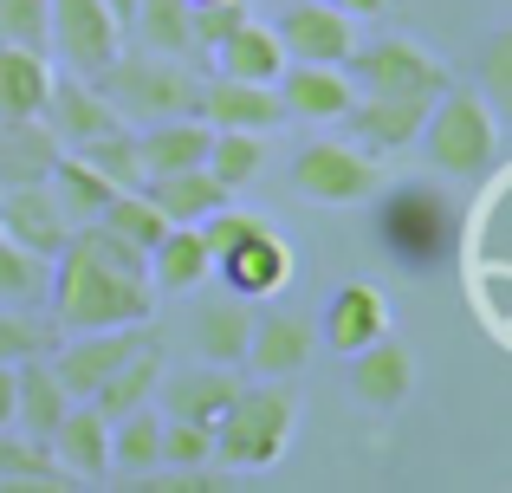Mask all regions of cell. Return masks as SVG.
I'll return each instance as SVG.
<instances>
[{
    "label": "cell",
    "instance_id": "obj_1",
    "mask_svg": "<svg viewBox=\"0 0 512 493\" xmlns=\"http://www.w3.org/2000/svg\"><path fill=\"white\" fill-rule=\"evenodd\" d=\"M52 325L59 331H104V325H143L156 312L150 253L111 234L104 221L72 228V241L52 253Z\"/></svg>",
    "mask_w": 512,
    "mask_h": 493
},
{
    "label": "cell",
    "instance_id": "obj_2",
    "mask_svg": "<svg viewBox=\"0 0 512 493\" xmlns=\"http://www.w3.org/2000/svg\"><path fill=\"white\" fill-rule=\"evenodd\" d=\"M422 156L435 163V176L448 182H480L487 169H500V117L480 98V85H441L428 104L422 130H415Z\"/></svg>",
    "mask_w": 512,
    "mask_h": 493
},
{
    "label": "cell",
    "instance_id": "obj_3",
    "mask_svg": "<svg viewBox=\"0 0 512 493\" xmlns=\"http://www.w3.org/2000/svg\"><path fill=\"white\" fill-rule=\"evenodd\" d=\"M376 234H383L389 260L415 266V273H435L441 260H454V247H467V215L435 189V182H402V189H376Z\"/></svg>",
    "mask_w": 512,
    "mask_h": 493
},
{
    "label": "cell",
    "instance_id": "obj_4",
    "mask_svg": "<svg viewBox=\"0 0 512 493\" xmlns=\"http://www.w3.org/2000/svg\"><path fill=\"white\" fill-rule=\"evenodd\" d=\"M292 429H299V396L286 390V377H266L260 390L240 383L234 409L214 422V461L227 474H266L292 448Z\"/></svg>",
    "mask_w": 512,
    "mask_h": 493
},
{
    "label": "cell",
    "instance_id": "obj_5",
    "mask_svg": "<svg viewBox=\"0 0 512 493\" xmlns=\"http://www.w3.org/2000/svg\"><path fill=\"white\" fill-rule=\"evenodd\" d=\"M91 85L104 91V104L117 111V124L143 130V124H163V117H195V98H201V78L182 72V59H163V52H124L104 65Z\"/></svg>",
    "mask_w": 512,
    "mask_h": 493
},
{
    "label": "cell",
    "instance_id": "obj_6",
    "mask_svg": "<svg viewBox=\"0 0 512 493\" xmlns=\"http://www.w3.org/2000/svg\"><path fill=\"white\" fill-rule=\"evenodd\" d=\"M383 156H370L363 143H305L292 156V189L312 195L325 208H357L383 189Z\"/></svg>",
    "mask_w": 512,
    "mask_h": 493
},
{
    "label": "cell",
    "instance_id": "obj_7",
    "mask_svg": "<svg viewBox=\"0 0 512 493\" xmlns=\"http://www.w3.org/2000/svg\"><path fill=\"white\" fill-rule=\"evenodd\" d=\"M46 46L65 72L98 78L124 46V26L111 20L104 0H46Z\"/></svg>",
    "mask_w": 512,
    "mask_h": 493
},
{
    "label": "cell",
    "instance_id": "obj_8",
    "mask_svg": "<svg viewBox=\"0 0 512 493\" xmlns=\"http://www.w3.org/2000/svg\"><path fill=\"white\" fill-rule=\"evenodd\" d=\"M344 72L357 78V91H422V98H435L448 85L441 52H428L422 39H370L344 59Z\"/></svg>",
    "mask_w": 512,
    "mask_h": 493
},
{
    "label": "cell",
    "instance_id": "obj_9",
    "mask_svg": "<svg viewBox=\"0 0 512 493\" xmlns=\"http://www.w3.org/2000/svg\"><path fill=\"white\" fill-rule=\"evenodd\" d=\"M150 338H156V331H143V325L72 331V344H65V351H52V377H59V390L72 396V403H85V396L98 390V383L111 377V370L124 364V357H137Z\"/></svg>",
    "mask_w": 512,
    "mask_h": 493
},
{
    "label": "cell",
    "instance_id": "obj_10",
    "mask_svg": "<svg viewBox=\"0 0 512 493\" xmlns=\"http://www.w3.org/2000/svg\"><path fill=\"white\" fill-rule=\"evenodd\" d=\"M428 104L435 98H422V91H357V104H350L338 124L350 130V143H363L370 156H396V150L415 143Z\"/></svg>",
    "mask_w": 512,
    "mask_h": 493
},
{
    "label": "cell",
    "instance_id": "obj_11",
    "mask_svg": "<svg viewBox=\"0 0 512 493\" xmlns=\"http://www.w3.org/2000/svg\"><path fill=\"white\" fill-rule=\"evenodd\" d=\"M273 33L286 46V59H312V65H344L357 52V20L331 0H292Z\"/></svg>",
    "mask_w": 512,
    "mask_h": 493
},
{
    "label": "cell",
    "instance_id": "obj_12",
    "mask_svg": "<svg viewBox=\"0 0 512 493\" xmlns=\"http://www.w3.org/2000/svg\"><path fill=\"white\" fill-rule=\"evenodd\" d=\"M214 266H221V279H227V286H234L247 305L279 299V292H286L292 279H299V253L286 247V234H279L273 221H266L260 234H247V241H240L234 253H221Z\"/></svg>",
    "mask_w": 512,
    "mask_h": 493
},
{
    "label": "cell",
    "instance_id": "obj_13",
    "mask_svg": "<svg viewBox=\"0 0 512 493\" xmlns=\"http://www.w3.org/2000/svg\"><path fill=\"white\" fill-rule=\"evenodd\" d=\"M415 390V351L409 344H396L383 331V338H370L363 351H350V396H357L363 409H402Z\"/></svg>",
    "mask_w": 512,
    "mask_h": 493
},
{
    "label": "cell",
    "instance_id": "obj_14",
    "mask_svg": "<svg viewBox=\"0 0 512 493\" xmlns=\"http://www.w3.org/2000/svg\"><path fill=\"white\" fill-rule=\"evenodd\" d=\"M279 104H286V117H305V124H338L350 104H357V78H350L344 65L286 59V72H279Z\"/></svg>",
    "mask_w": 512,
    "mask_h": 493
},
{
    "label": "cell",
    "instance_id": "obj_15",
    "mask_svg": "<svg viewBox=\"0 0 512 493\" xmlns=\"http://www.w3.org/2000/svg\"><path fill=\"white\" fill-rule=\"evenodd\" d=\"M195 117L208 130H279L286 124V104H279V85H247V78H221L214 72V85H201L195 98Z\"/></svg>",
    "mask_w": 512,
    "mask_h": 493
},
{
    "label": "cell",
    "instance_id": "obj_16",
    "mask_svg": "<svg viewBox=\"0 0 512 493\" xmlns=\"http://www.w3.org/2000/svg\"><path fill=\"white\" fill-rule=\"evenodd\" d=\"M0 234H7L13 247L52 260V253L72 241V221H65L59 195H52L46 182H26V189H0Z\"/></svg>",
    "mask_w": 512,
    "mask_h": 493
},
{
    "label": "cell",
    "instance_id": "obj_17",
    "mask_svg": "<svg viewBox=\"0 0 512 493\" xmlns=\"http://www.w3.org/2000/svg\"><path fill=\"white\" fill-rule=\"evenodd\" d=\"M46 130L65 143V150H78V143H91L98 130H117V111L104 104V91L91 85V78H78V72H52V85H46Z\"/></svg>",
    "mask_w": 512,
    "mask_h": 493
},
{
    "label": "cell",
    "instance_id": "obj_18",
    "mask_svg": "<svg viewBox=\"0 0 512 493\" xmlns=\"http://www.w3.org/2000/svg\"><path fill=\"white\" fill-rule=\"evenodd\" d=\"M46 448H52V461L72 474V487H91V481H104V474H111V422H104L91 403H72V409H65L59 429L46 435Z\"/></svg>",
    "mask_w": 512,
    "mask_h": 493
},
{
    "label": "cell",
    "instance_id": "obj_19",
    "mask_svg": "<svg viewBox=\"0 0 512 493\" xmlns=\"http://www.w3.org/2000/svg\"><path fill=\"white\" fill-rule=\"evenodd\" d=\"M389 318H396V312H389V292L370 286V279H350V286H338L331 305H325V344L338 357H350V351H363L370 338H383Z\"/></svg>",
    "mask_w": 512,
    "mask_h": 493
},
{
    "label": "cell",
    "instance_id": "obj_20",
    "mask_svg": "<svg viewBox=\"0 0 512 493\" xmlns=\"http://www.w3.org/2000/svg\"><path fill=\"white\" fill-rule=\"evenodd\" d=\"M208 59H214L221 78H247V85H279V72H286V46H279V33L266 20H253V13L221 39V46H208Z\"/></svg>",
    "mask_w": 512,
    "mask_h": 493
},
{
    "label": "cell",
    "instance_id": "obj_21",
    "mask_svg": "<svg viewBox=\"0 0 512 493\" xmlns=\"http://www.w3.org/2000/svg\"><path fill=\"white\" fill-rule=\"evenodd\" d=\"M65 409H72V396L59 390V377H52L46 351L20 357V364H13V429L33 435V442H46V435L59 429Z\"/></svg>",
    "mask_w": 512,
    "mask_h": 493
},
{
    "label": "cell",
    "instance_id": "obj_22",
    "mask_svg": "<svg viewBox=\"0 0 512 493\" xmlns=\"http://www.w3.org/2000/svg\"><path fill=\"white\" fill-rule=\"evenodd\" d=\"M234 396H240L234 364H195V370H182V377H169L163 416H182V422H201V429H214V422L234 409Z\"/></svg>",
    "mask_w": 512,
    "mask_h": 493
},
{
    "label": "cell",
    "instance_id": "obj_23",
    "mask_svg": "<svg viewBox=\"0 0 512 493\" xmlns=\"http://www.w3.org/2000/svg\"><path fill=\"white\" fill-rule=\"evenodd\" d=\"M65 143L46 130V117H0V189L46 182Z\"/></svg>",
    "mask_w": 512,
    "mask_h": 493
},
{
    "label": "cell",
    "instance_id": "obj_24",
    "mask_svg": "<svg viewBox=\"0 0 512 493\" xmlns=\"http://www.w3.org/2000/svg\"><path fill=\"white\" fill-rule=\"evenodd\" d=\"M312 344H318V331L299 312H266V318H253V338L240 364H253L260 377H292V370H305Z\"/></svg>",
    "mask_w": 512,
    "mask_h": 493
},
{
    "label": "cell",
    "instance_id": "obj_25",
    "mask_svg": "<svg viewBox=\"0 0 512 493\" xmlns=\"http://www.w3.org/2000/svg\"><path fill=\"white\" fill-rule=\"evenodd\" d=\"M208 137H214V130L201 124V117H163V124H143V130H137L143 182H150V176H175V169H201Z\"/></svg>",
    "mask_w": 512,
    "mask_h": 493
},
{
    "label": "cell",
    "instance_id": "obj_26",
    "mask_svg": "<svg viewBox=\"0 0 512 493\" xmlns=\"http://www.w3.org/2000/svg\"><path fill=\"white\" fill-rule=\"evenodd\" d=\"M156 383H163V338H150L137 357H124V364L111 370V377L98 383V390L85 396L91 409H98L104 422H117V416H130V409H143L156 396Z\"/></svg>",
    "mask_w": 512,
    "mask_h": 493
},
{
    "label": "cell",
    "instance_id": "obj_27",
    "mask_svg": "<svg viewBox=\"0 0 512 493\" xmlns=\"http://www.w3.org/2000/svg\"><path fill=\"white\" fill-rule=\"evenodd\" d=\"M208 273H214V253L201 247V228H195V221H175V228H163V241L150 247V286L156 292H195Z\"/></svg>",
    "mask_w": 512,
    "mask_h": 493
},
{
    "label": "cell",
    "instance_id": "obj_28",
    "mask_svg": "<svg viewBox=\"0 0 512 493\" xmlns=\"http://www.w3.org/2000/svg\"><path fill=\"white\" fill-rule=\"evenodd\" d=\"M46 85H52V65L39 46H0V117H39Z\"/></svg>",
    "mask_w": 512,
    "mask_h": 493
},
{
    "label": "cell",
    "instance_id": "obj_29",
    "mask_svg": "<svg viewBox=\"0 0 512 493\" xmlns=\"http://www.w3.org/2000/svg\"><path fill=\"white\" fill-rule=\"evenodd\" d=\"M46 189L59 195V208H65V221L72 228H85V221H98L104 215V202H111V182L98 176V169L85 163L78 150H59V163H52V176H46Z\"/></svg>",
    "mask_w": 512,
    "mask_h": 493
},
{
    "label": "cell",
    "instance_id": "obj_30",
    "mask_svg": "<svg viewBox=\"0 0 512 493\" xmlns=\"http://www.w3.org/2000/svg\"><path fill=\"white\" fill-rule=\"evenodd\" d=\"M0 487L46 493V487H72V474L52 461L46 442H33V435H20V429H0Z\"/></svg>",
    "mask_w": 512,
    "mask_h": 493
},
{
    "label": "cell",
    "instance_id": "obj_31",
    "mask_svg": "<svg viewBox=\"0 0 512 493\" xmlns=\"http://www.w3.org/2000/svg\"><path fill=\"white\" fill-rule=\"evenodd\" d=\"M143 195L163 208L169 228H175V221H201L208 208H221V202H227V189L208 176V169H175V176H150V182H143Z\"/></svg>",
    "mask_w": 512,
    "mask_h": 493
},
{
    "label": "cell",
    "instance_id": "obj_32",
    "mask_svg": "<svg viewBox=\"0 0 512 493\" xmlns=\"http://www.w3.org/2000/svg\"><path fill=\"white\" fill-rule=\"evenodd\" d=\"M201 169H208L227 195L247 189V182H260V169H266V137H260V130H214Z\"/></svg>",
    "mask_w": 512,
    "mask_h": 493
},
{
    "label": "cell",
    "instance_id": "obj_33",
    "mask_svg": "<svg viewBox=\"0 0 512 493\" xmlns=\"http://www.w3.org/2000/svg\"><path fill=\"white\" fill-rule=\"evenodd\" d=\"M111 468H130V474L163 468V409L143 403L111 422Z\"/></svg>",
    "mask_w": 512,
    "mask_h": 493
},
{
    "label": "cell",
    "instance_id": "obj_34",
    "mask_svg": "<svg viewBox=\"0 0 512 493\" xmlns=\"http://www.w3.org/2000/svg\"><path fill=\"white\" fill-rule=\"evenodd\" d=\"M247 338H253V312H247L240 292L227 305H208V312L195 318V344H201L208 364H240V357H247Z\"/></svg>",
    "mask_w": 512,
    "mask_h": 493
},
{
    "label": "cell",
    "instance_id": "obj_35",
    "mask_svg": "<svg viewBox=\"0 0 512 493\" xmlns=\"http://www.w3.org/2000/svg\"><path fill=\"white\" fill-rule=\"evenodd\" d=\"M130 33H143V46L163 52V59H188V52H195V33H188V0H137Z\"/></svg>",
    "mask_w": 512,
    "mask_h": 493
},
{
    "label": "cell",
    "instance_id": "obj_36",
    "mask_svg": "<svg viewBox=\"0 0 512 493\" xmlns=\"http://www.w3.org/2000/svg\"><path fill=\"white\" fill-rule=\"evenodd\" d=\"M78 156H85L91 169H98L111 189H143V163H137V130L117 124V130H98L91 143H78Z\"/></svg>",
    "mask_w": 512,
    "mask_h": 493
},
{
    "label": "cell",
    "instance_id": "obj_37",
    "mask_svg": "<svg viewBox=\"0 0 512 493\" xmlns=\"http://www.w3.org/2000/svg\"><path fill=\"white\" fill-rule=\"evenodd\" d=\"M46 279H52L46 253H26V247H13L7 234H0V299L33 305V299H46Z\"/></svg>",
    "mask_w": 512,
    "mask_h": 493
},
{
    "label": "cell",
    "instance_id": "obj_38",
    "mask_svg": "<svg viewBox=\"0 0 512 493\" xmlns=\"http://www.w3.org/2000/svg\"><path fill=\"white\" fill-rule=\"evenodd\" d=\"M195 228H201V247L221 260V253H234L240 241H247V234H260V228H266V215H247V208H227V202H221V208H208Z\"/></svg>",
    "mask_w": 512,
    "mask_h": 493
},
{
    "label": "cell",
    "instance_id": "obj_39",
    "mask_svg": "<svg viewBox=\"0 0 512 493\" xmlns=\"http://www.w3.org/2000/svg\"><path fill=\"white\" fill-rule=\"evenodd\" d=\"M201 461H214V429L163 416V468H201Z\"/></svg>",
    "mask_w": 512,
    "mask_h": 493
},
{
    "label": "cell",
    "instance_id": "obj_40",
    "mask_svg": "<svg viewBox=\"0 0 512 493\" xmlns=\"http://www.w3.org/2000/svg\"><path fill=\"white\" fill-rule=\"evenodd\" d=\"M0 46L46 52V0H0Z\"/></svg>",
    "mask_w": 512,
    "mask_h": 493
},
{
    "label": "cell",
    "instance_id": "obj_41",
    "mask_svg": "<svg viewBox=\"0 0 512 493\" xmlns=\"http://www.w3.org/2000/svg\"><path fill=\"white\" fill-rule=\"evenodd\" d=\"M247 20V0H208V7H188V33H195V52L221 46L234 26Z\"/></svg>",
    "mask_w": 512,
    "mask_h": 493
},
{
    "label": "cell",
    "instance_id": "obj_42",
    "mask_svg": "<svg viewBox=\"0 0 512 493\" xmlns=\"http://www.w3.org/2000/svg\"><path fill=\"white\" fill-rule=\"evenodd\" d=\"M33 351H52V325H39L26 312H0V364H20Z\"/></svg>",
    "mask_w": 512,
    "mask_h": 493
},
{
    "label": "cell",
    "instance_id": "obj_43",
    "mask_svg": "<svg viewBox=\"0 0 512 493\" xmlns=\"http://www.w3.org/2000/svg\"><path fill=\"white\" fill-rule=\"evenodd\" d=\"M227 481H234V474H221V468H208V461H201V468H175V474H137V487H150V493H221Z\"/></svg>",
    "mask_w": 512,
    "mask_h": 493
},
{
    "label": "cell",
    "instance_id": "obj_44",
    "mask_svg": "<svg viewBox=\"0 0 512 493\" xmlns=\"http://www.w3.org/2000/svg\"><path fill=\"white\" fill-rule=\"evenodd\" d=\"M480 98L487 104H512V33L487 39V65H480Z\"/></svg>",
    "mask_w": 512,
    "mask_h": 493
},
{
    "label": "cell",
    "instance_id": "obj_45",
    "mask_svg": "<svg viewBox=\"0 0 512 493\" xmlns=\"http://www.w3.org/2000/svg\"><path fill=\"white\" fill-rule=\"evenodd\" d=\"M0 429H13V364H0Z\"/></svg>",
    "mask_w": 512,
    "mask_h": 493
},
{
    "label": "cell",
    "instance_id": "obj_46",
    "mask_svg": "<svg viewBox=\"0 0 512 493\" xmlns=\"http://www.w3.org/2000/svg\"><path fill=\"white\" fill-rule=\"evenodd\" d=\"M331 7H344L350 20H376V13H383L389 0H331Z\"/></svg>",
    "mask_w": 512,
    "mask_h": 493
},
{
    "label": "cell",
    "instance_id": "obj_47",
    "mask_svg": "<svg viewBox=\"0 0 512 493\" xmlns=\"http://www.w3.org/2000/svg\"><path fill=\"white\" fill-rule=\"evenodd\" d=\"M104 7H111V20L130 33V20H137V0H104Z\"/></svg>",
    "mask_w": 512,
    "mask_h": 493
},
{
    "label": "cell",
    "instance_id": "obj_48",
    "mask_svg": "<svg viewBox=\"0 0 512 493\" xmlns=\"http://www.w3.org/2000/svg\"><path fill=\"white\" fill-rule=\"evenodd\" d=\"M188 7H208V0H188Z\"/></svg>",
    "mask_w": 512,
    "mask_h": 493
}]
</instances>
